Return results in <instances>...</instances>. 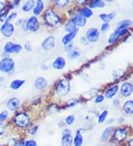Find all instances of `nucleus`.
I'll return each mask as SVG.
<instances>
[{
	"instance_id": "473e14b6",
	"label": "nucleus",
	"mask_w": 133,
	"mask_h": 146,
	"mask_svg": "<svg viewBox=\"0 0 133 146\" xmlns=\"http://www.w3.org/2000/svg\"><path fill=\"white\" fill-rule=\"evenodd\" d=\"M78 103H79V101H78V99H76V98H71L67 103V106H68V107H73L76 105H77Z\"/></svg>"
},
{
	"instance_id": "c03bdc74",
	"label": "nucleus",
	"mask_w": 133,
	"mask_h": 146,
	"mask_svg": "<svg viewBox=\"0 0 133 146\" xmlns=\"http://www.w3.org/2000/svg\"><path fill=\"white\" fill-rule=\"evenodd\" d=\"M5 131V126L2 123H0V136H2Z\"/></svg>"
},
{
	"instance_id": "0eeeda50",
	"label": "nucleus",
	"mask_w": 133,
	"mask_h": 146,
	"mask_svg": "<svg viewBox=\"0 0 133 146\" xmlns=\"http://www.w3.org/2000/svg\"><path fill=\"white\" fill-rule=\"evenodd\" d=\"M100 33L97 28H90L86 33V38L90 43H95L98 41Z\"/></svg>"
},
{
	"instance_id": "c756f323",
	"label": "nucleus",
	"mask_w": 133,
	"mask_h": 146,
	"mask_svg": "<svg viewBox=\"0 0 133 146\" xmlns=\"http://www.w3.org/2000/svg\"><path fill=\"white\" fill-rule=\"evenodd\" d=\"M104 5L105 3L101 0H92L89 5V7L91 9V8H96V7H104Z\"/></svg>"
},
{
	"instance_id": "49530a36",
	"label": "nucleus",
	"mask_w": 133,
	"mask_h": 146,
	"mask_svg": "<svg viewBox=\"0 0 133 146\" xmlns=\"http://www.w3.org/2000/svg\"><path fill=\"white\" fill-rule=\"evenodd\" d=\"M16 143V140L15 139H9V141L7 142V145L8 146H14L15 143Z\"/></svg>"
},
{
	"instance_id": "a878e982",
	"label": "nucleus",
	"mask_w": 133,
	"mask_h": 146,
	"mask_svg": "<svg viewBox=\"0 0 133 146\" xmlns=\"http://www.w3.org/2000/svg\"><path fill=\"white\" fill-rule=\"evenodd\" d=\"M35 2L33 0H30V1H27L22 6V11L24 12H29L32 9H33V7H35Z\"/></svg>"
},
{
	"instance_id": "ea45409f",
	"label": "nucleus",
	"mask_w": 133,
	"mask_h": 146,
	"mask_svg": "<svg viewBox=\"0 0 133 146\" xmlns=\"http://www.w3.org/2000/svg\"><path fill=\"white\" fill-rule=\"evenodd\" d=\"M73 43L70 42L69 44H65V46H64V50L67 51V52H69L71 50H73Z\"/></svg>"
},
{
	"instance_id": "9d476101",
	"label": "nucleus",
	"mask_w": 133,
	"mask_h": 146,
	"mask_svg": "<svg viewBox=\"0 0 133 146\" xmlns=\"http://www.w3.org/2000/svg\"><path fill=\"white\" fill-rule=\"evenodd\" d=\"M73 142V138L71 134L70 130L66 129L61 137V146H72Z\"/></svg>"
},
{
	"instance_id": "58836bf2",
	"label": "nucleus",
	"mask_w": 133,
	"mask_h": 146,
	"mask_svg": "<svg viewBox=\"0 0 133 146\" xmlns=\"http://www.w3.org/2000/svg\"><path fill=\"white\" fill-rule=\"evenodd\" d=\"M104 96L101 95V94H99L95 99V103L96 104H101V103H102L104 101Z\"/></svg>"
},
{
	"instance_id": "2f4dec72",
	"label": "nucleus",
	"mask_w": 133,
	"mask_h": 146,
	"mask_svg": "<svg viewBox=\"0 0 133 146\" xmlns=\"http://www.w3.org/2000/svg\"><path fill=\"white\" fill-rule=\"evenodd\" d=\"M108 115V111L104 110L101 113L99 116H98V122L99 123H102L105 121L106 117Z\"/></svg>"
},
{
	"instance_id": "6e6552de",
	"label": "nucleus",
	"mask_w": 133,
	"mask_h": 146,
	"mask_svg": "<svg viewBox=\"0 0 133 146\" xmlns=\"http://www.w3.org/2000/svg\"><path fill=\"white\" fill-rule=\"evenodd\" d=\"M22 50V46L18 44L13 42H7L4 46V50L7 53H18Z\"/></svg>"
},
{
	"instance_id": "ddd939ff",
	"label": "nucleus",
	"mask_w": 133,
	"mask_h": 146,
	"mask_svg": "<svg viewBox=\"0 0 133 146\" xmlns=\"http://www.w3.org/2000/svg\"><path fill=\"white\" fill-rule=\"evenodd\" d=\"M133 92V85L130 82H125L121 87V93L124 97H130Z\"/></svg>"
},
{
	"instance_id": "aec40b11",
	"label": "nucleus",
	"mask_w": 133,
	"mask_h": 146,
	"mask_svg": "<svg viewBox=\"0 0 133 146\" xmlns=\"http://www.w3.org/2000/svg\"><path fill=\"white\" fill-rule=\"evenodd\" d=\"M84 142V137L82 136V133L80 131V130H78L76 133V136L73 138V144L74 146H82Z\"/></svg>"
},
{
	"instance_id": "4468645a",
	"label": "nucleus",
	"mask_w": 133,
	"mask_h": 146,
	"mask_svg": "<svg viewBox=\"0 0 133 146\" xmlns=\"http://www.w3.org/2000/svg\"><path fill=\"white\" fill-rule=\"evenodd\" d=\"M34 85L37 90H43L48 86V82L43 77H39L35 80Z\"/></svg>"
},
{
	"instance_id": "5fc2aeb1",
	"label": "nucleus",
	"mask_w": 133,
	"mask_h": 146,
	"mask_svg": "<svg viewBox=\"0 0 133 146\" xmlns=\"http://www.w3.org/2000/svg\"><path fill=\"white\" fill-rule=\"evenodd\" d=\"M113 121H114V119H110L109 121H107V123H107V124H109V123H112V122H113Z\"/></svg>"
},
{
	"instance_id": "dca6fc26",
	"label": "nucleus",
	"mask_w": 133,
	"mask_h": 146,
	"mask_svg": "<svg viewBox=\"0 0 133 146\" xmlns=\"http://www.w3.org/2000/svg\"><path fill=\"white\" fill-rule=\"evenodd\" d=\"M66 61L64 58L58 57L55 58V60L53 63V67L55 70H63L65 67Z\"/></svg>"
},
{
	"instance_id": "423d86ee",
	"label": "nucleus",
	"mask_w": 133,
	"mask_h": 146,
	"mask_svg": "<svg viewBox=\"0 0 133 146\" xmlns=\"http://www.w3.org/2000/svg\"><path fill=\"white\" fill-rule=\"evenodd\" d=\"M14 26L10 22H5L4 25H2V27L0 28V31L2 33L5 37L10 38L13 36V34L14 33Z\"/></svg>"
},
{
	"instance_id": "a19ab883",
	"label": "nucleus",
	"mask_w": 133,
	"mask_h": 146,
	"mask_svg": "<svg viewBox=\"0 0 133 146\" xmlns=\"http://www.w3.org/2000/svg\"><path fill=\"white\" fill-rule=\"evenodd\" d=\"M110 29V25L108 23H104L103 25H101V31H107Z\"/></svg>"
},
{
	"instance_id": "3c124183",
	"label": "nucleus",
	"mask_w": 133,
	"mask_h": 146,
	"mask_svg": "<svg viewBox=\"0 0 133 146\" xmlns=\"http://www.w3.org/2000/svg\"><path fill=\"white\" fill-rule=\"evenodd\" d=\"M14 146H25V143H23V142H17L16 141Z\"/></svg>"
},
{
	"instance_id": "f8f14e48",
	"label": "nucleus",
	"mask_w": 133,
	"mask_h": 146,
	"mask_svg": "<svg viewBox=\"0 0 133 146\" xmlns=\"http://www.w3.org/2000/svg\"><path fill=\"white\" fill-rule=\"evenodd\" d=\"M127 131L125 128H118L114 132V138L118 142H122L127 137Z\"/></svg>"
},
{
	"instance_id": "7c9ffc66",
	"label": "nucleus",
	"mask_w": 133,
	"mask_h": 146,
	"mask_svg": "<svg viewBox=\"0 0 133 146\" xmlns=\"http://www.w3.org/2000/svg\"><path fill=\"white\" fill-rule=\"evenodd\" d=\"M76 28H78V27L76 26V25H75L73 21H71V20L70 21H68V23L66 24L65 27H64L65 31H67V32H68V33L73 32V31H74Z\"/></svg>"
},
{
	"instance_id": "9b49d317",
	"label": "nucleus",
	"mask_w": 133,
	"mask_h": 146,
	"mask_svg": "<svg viewBox=\"0 0 133 146\" xmlns=\"http://www.w3.org/2000/svg\"><path fill=\"white\" fill-rule=\"evenodd\" d=\"M126 33H127V30H118V29H116L110 36V38L108 39L109 44L115 43L117 40H118L119 38L125 35Z\"/></svg>"
},
{
	"instance_id": "1a4fd4ad",
	"label": "nucleus",
	"mask_w": 133,
	"mask_h": 146,
	"mask_svg": "<svg viewBox=\"0 0 133 146\" xmlns=\"http://www.w3.org/2000/svg\"><path fill=\"white\" fill-rule=\"evenodd\" d=\"M55 45V38L53 36H49L44 38L41 44V47L45 51H49L51 49L54 48Z\"/></svg>"
},
{
	"instance_id": "4be33fe9",
	"label": "nucleus",
	"mask_w": 133,
	"mask_h": 146,
	"mask_svg": "<svg viewBox=\"0 0 133 146\" xmlns=\"http://www.w3.org/2000/svg\"><path fill=\"white\" fill-rule=\"evenodd\" d=\"M124 111L126 114H133V100H127L124 103L123 106Z\"/></svg>"
},
{
	"instance_id": "412c9836",
	"label": "nucleus",
	"mask_w": 133,
	"mask_h": 146,
	"mask_svg": "<svg viewBox=\"0 0 133 146\" xmlns=\"http://www.w3.org/2000/svg\"><path fill=\"white\" fill-rule=\"evenodd\" d=\"M44 2L41 0H38L35 2V7H33V14L35 16H38L41 13V11L44 9Z\"/></svg>"
},
{
	"instance_id": "72a5a7b5",
	"label": "nucleus",
	"mask_w": 133,
	"mask_h": 146,
	"mask_svg": "<svg viewBox=\"0 0 133 146\" xmlns=\"http://www.w3.org/2000/svg\"><path fill=\"white\" fill-rule=\"evenodd\" d=\"M75 122V116L69 115L65 118V123L68 125H72Z\"/></svg>"
},
{
	"instance_id": "6e6d98bb",
	"label": "nucleus",
	"mask_w": 133,
	"mask_h": 146,
	"mask_svg": "<svg viewBox=\"0 0 133 146\" xmlns=\"http://www.w3.org/2000/svg\"><path fill=\"white\" fill-rule=\"evenodd\" d=\"M0 146H2V145H1V144H0Z\"/></svg>"
},
{
	"instance_id": "393cba45",
	"label": "nucleus",
	"mask_w": 133,
	"mask_h": 146,
	"mask_svg": "<svg viewBox=\"0 0 133 146\" xmlns=\"http://www.w3.org/2000/svg\"><path fill=\"white\" fill-rule=\"evenodd\" d=\"M132 25V21L131 20H124V21L119 22L116 29H118V30H127L128 27H131Z\"/></svg>"
},
{
	"instance_id": "7ed1b4c3",
	"label": "nucleus",
	"mask_w": 133,
	"mask_h": 146,
	"mask_svg": "<svg viewBox=\"0 0 133 146\" xmlns=\"http://www.w3.org/2000/svg\"><path fill=\"white\" fill-rule=\"evenodd\" d=\"M15 123L20 128H27L30 125V118L29 115L25 112L18 113L15 117Z\"/></svg>"
},
{
	"instance_id": "a211bd4d",
	"label": "nucleus",
	"mask_w": 133,
	"mask_h": 146,
	"mask_svg": "<svg viewBox=\"0 0 133 146\" xmlns=\"http://www.w3.org/2000/svg\"><path fill=\"white\" fill-rule=\"evenodd\" d=\"M20 105V101L17 98H12L7 103V107L10 110L14 111L19 108Z\"/></svg>"
},
{
	"instance_id": "603ef678",
	"label": "nucleus",
	"mask_w": 133,
	"mask_h": 146,
	"mask_svg": "<svg viewBox=\"0 0 133 146\" xmlns=\"http://www.w3.org/2000/svg\"><path fill=\"white\" fill-rule=\"evenodd\" d=\"M77 3H78V4H80V5H84V4H85L86 2H87V0H83V1H82V2H81V1H77Z\"/></svg>"
},
{
	"instance_id": "39448f33",
	"label": "nucleus",
	"mask_w": 133,
	"mask_h": 146,
	"mask_svg": "<svg viewBox=\"0 0 133 146\" xmlns=\"http://www.w3.org/2000/svg\"><path fill=\"white\" fill-rule=\"evenodd\" d=\"M25 25L26 30L31 31V32H37L40 28V24L38 19L35 16H30L28 19L27 20Z\"/></svg>"
},
{
	"instance_id": "20e7f679",
	"label": "nucleus",
	"mask_w": 133,
	"mask_h": 146,
	"mask_svg": "<svg viewBox=\"0 0 133 146\" xmlns=\"http://www.w3.org/2000/svg\"><path fill=\"white\" fill-rule=\"evenodd\" d=\"M15 63L12 58H5L0 61V71L2 72L9 73L13 70Z\"/></svg>"
},
{
	"instance_id": "37998d69",
	"label": "nucleus",
	"mask_w": 133,
	"mask_h": 146,
	"mask_svg": "<svg viewBox=\"0 0 133 146\" xmlns=\"http://www.w3.org/2000/svg\"><path fill=\"white\" fill-rule=\"evenodd\" d=\"M7 15H8V11H6V12L3 13L0 16V21H5V20H7Z\"/></svg>"
},
{
	"instance_id": "bb28decb",
	"label": "nucleus",
	"mask_w": 133,
	"mask_h": 146,
	"mask_svg": "<svg viewBox=\"0 0 133 146\" xmlns=\"http://www.w3.org/2000/svg\"><path fill=\"white\" fill-rule=\"evenodd\" d=\"M112 132H113V127H108V128H106L104 132L102 133V135H101V139L102 141H106L109 139L111 136V134H112Z\"/></svg>"
},
{
	"instance_id": "de8ad7c7",
	"label": "nucleus",
	"mask_w": 133,
	"mask_h": 146,
	"mask_svg": "<svg viewBox=\"0 0 133 146\" xmlns=\"http://www.w3.org/2000/svg\"><path fill=\"white\" fill-rule=\"evenodd\" d=\"M81 43H82V44H84V45H87L88 44L89 41H87V39L86 38L85 36H84V37L81 38Z\"/></svg>"
},
{
	"instance_id": "864d4df0",
	"label": "nucleus",
	"mask_w": 133,
	"mask_h": 146,
	"mask_svg": "<svg viewBox=\"0 0 133 146\" xmlns=\"http://www.w3.org/2000/svg\"><path fill=\"white\" fill-rule=\"evenodd\" d=\"M129 146H133V139H132L129 143Z\"/></svg>"
},
{
	"instance_id": "f704fd0d",
	"label": "nucleus",
	"mask_w": 133,
	"mask_h": 146,
	"mask_svg": "<svg viewBox=\"0 0 133 146\" xmlns=\"http://www.w3.org/2000/svg\"><path fill=\"white\" fill-rule=\"evenodd\" d=\"M55 4L57 6H59L60 7H64L68 5V4H70V0H64V1H55Z\"/></svg>"
},
{
	"instance_id": "b1692460",
	"label": "nucleus",
	"mask_w": 133,
	"mask_h": 146,
	"mask_svg": "<svg viewBox=\"0 0 133 146\" xmlns=\"http://www.w3.org/2000/svg\"><path fill=\"white\" fill-rule=\"evenodd\" d=\"M80 55H81V50L78 47H75L73 50H71L68 54V57L69 59H73L77 58L78 57H79Z\"/></svg>"
},
{
	"instance_id": "2eb2a0df",
	"label": "nucleus",
	"mask_w": 133,
	"mask_h": 146,
	"mask_svg": "<svg viewBox=\"0 0 133 146\" xmlns=\"http://www.w3.org/2000/svg\"><path fill=\"white\" fill-rule=\"evenodd\" d=\"M78 31H79V29L76 28L75 30L74 31L71 33H68L65 36L63 37L62 38V43H63V44H69V43L72 42L73 39H74L76 36H77V34H78Z\"/></svg>"
},
{
	"instance_id": "4c0bfd02",
	"label": "nucleus",
	"mask_w": 133,
	"mask_h": 146,
	"mask_svg": "<svg viewBox=\"0 0 133 146\" xmlns=\"http://www.w3.org/2000/svg\"><path fill=\"white\" fill-rule=\"evenodd\" d=\"M25 146H37V143L35 140L29 139V140H27L25 143Z\"/></svg>"
},
{
	"instance_id": "c9c22d12",
	"label": "nucleus",
	"mask_w": 133,
	"mask_h": 146,
	"mask_svg": "<svg viewBox=\"0 0 133 146\" xmlns=\"http://www.w3.org/2000/svg\"><path fill=\"white\" fill-rule=\"evenodd\" d=\"M38 129H39V125H33V126H31L28 129V132L30 134L34 135V134H36V132L38 131Z\"/></svg>"
},
{
	"instance_id": "5701e85b",
	"label": "nucleus",
	"mask_w": 133,
	"mask_h": 146,
	"mask_svg": "<svg viewBox=\"0 0 133 146\" xmlns=\"http://www.w3.org/2000/svg\"><path fill=\"white\" fill-rule=\"evenodd\" d=\"M92 14H93V13L90 7H84L79 11L80 16H83L84 18H90L92 16Z\"/></svg>"
},
{
	"instance_id": "e433bc0d",
	"label": "nucleus",
	"mask_w": 133,
	"mask_h": 146,
	"mask_svg": "<svg viewBox=\"0 0 133 146\" xmlns=\"http://www.w3.org/2000/svg\"><path fill=\"white\" fill-rule=\"evenodd\" d=\"M7 116H8V113H7V111H4L2 113H0V123L5 120L7 119Z\"/></svg>"
},
{
	"instance_id": "c85d7f7f",
	"label": "nucleus",
	"mask_w": 133,
	"mask_h": 146,
	"mask_svg": "<svg viewBox=\"0 0 133 146\" xmlns=\"http://www.w3.org/2000/svg\"><path fill=\"white\" fill-rule=\"evenodd\" d=\"M25 80H13L11 82V85H10V87L11 89H12L13 90H17V89H19L21 86H23V84H25Z\"/></svg>"
},
{
	"instance_id": "09e8293b",
	"label": "nucleus",
	"mask_w": 133,
	"mask_h": 146,
	"mask_svg": "<svg viewBox=\"0 0 133 146\" xmlns=\"http://www.w3.org/2000/svg\"><path fill=\"white\" fill-rule=\"evenodd\" d=\"M19 3H20V1H19V0H18V1H13V4H12V5H11V7H12L11 8H13V7L18 6L19 5Z\"/></svg>"
},
{
	"instance_id": "6ab92c4d",
	"label": "nucleus",
	"mask_w": 133,
	"mask_h": 146,
	"mask_svg": "<svg viewBox=\"0 0 133 146\" xmlns=\"http://www.w3.org/2000/svg\"><path fill=\"white\" fill-rule=\"evenodd\" d=\"M118 85L113 86L112 87L110 88L105 92L104 94V98H107V99H111L113 97H115V95L117 94L118 91Z\"/></svg>"
},
{
	"instance_id": "f03ea898",
	"label": "nucleus",
	"mask_w": 133,
	"mask_h": 146,
	"mask_svg": "<svg viewBox=\"0 0 133 146\" xmlns=\"http://www.w3.org/2000/svg\"><path fill=\"white\" fill-rule=\"evenodd\" d=\"M44 21L45 23L50 27H55L60 23V17L56 13L53 11H48L44 14Z\"/></svg>"
},
{
	"instance_id": "79ce46f5",
	"label": "nucleus",
	"mask_w": 133,
	"mask_h": 146,
	"mask_svg": "<svg viewBox=\"0 0 133 146\" xmlns=\"http://www.w3.org/2000/svg\"><path fill=\"white\" fill-rule=\"evenodd\" d=\"M16 16H17V13H12L10 16H9L8 18L7 19V20H6V22H10V21H11V20H13V19L16 18Z\"/></svg>"
},
{
	"instance_id": "a18cd8bd",
	"label": "nucleus",
	"mask_w": 133,
	"mask_h": 146,
	"mask_svg": "<svg viewBox=\"0 0 133 146\" xmlns=\"http://www.w3.org/2000/svg\"><path fill=\"white\" fill-rule=\"evenodd\" d=\"M25 50H27V51H31L32 50V46H31V44L30 42H27L25 44Z\"/></svg>"
},
{
	"instance_id": "cd10ccee",
	"label": "nucleus",
	"mask_w": 133,
	"mask_h": 146,
	"mask_svg": "<svg viewBox=\"0 0 133 146\" xmlns=\"http://www.w3.org/2000/svg\"><path fill=\"white\" fill-rule=\"evenodd\" d=\"M115 16V13L112 12L109 13V14H106V13H102L99 16L100 19H101L102 21L104 22V23H108V21H111L112 19H113V18Z\"/></svg>"
},
{
	"instance_id": "8fccbe9b",
	"label": "nucleus",
	"mask_w": 133,
	"mask_h": 146,
	"mask_svg": "<svg viewBox=\"0 0 133 146\" xmlns=\"http://www.w3.org/2000/svg\"><path fill=\"white\" fill-rule=\"evenodd\" d=\"M5 4L2 2H0V13L5 9Z\"/></svg>"
},
{
	"instance_id": "f257e3e1",
	"label": "nucleus",
	"mask_w": 133,
	"mask_h": 146,
	"mask_svg": "<svg viewBox=\"0 0 133 146\" xmlns=\"http://www.w3.org/2000/svg\"><path fill=\"white\" fill-rule=\"evenodd\" d=\"M70 82L67 78L62 79L57 84L55 88V93L59 97H65L67 96L70 92Z\"/></svg>"
},
{
	"instance_id": "f3484780",
	"label": "nucleus",
	"mask_w": 133,
	"mask_h": 146,
	"mask_svg": "<svg viewBox=\"0 0 133 146\" xmlns=\"http://www.w3.org/2000/svg\"><path fill=\"white\" fill-rule=\"evenodd\" d=\"M71 21L76 25V27H84L87 24V19L80 15L74 16L73 19H71Z\"/></svg>"
}]
</instances>
